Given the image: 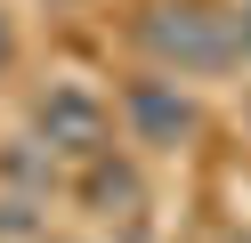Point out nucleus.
I'll use <instances>...</instances> for the list:
<instances>
[{"label": "nucleus", "mask_w": 251, "mask_h": 243, "mask_svg": "<svg viewBox=\"0 0 251 243\" xmlns=\"http://www.w3.org/2000/svg\"><path fill=\"white\" fill-rule=\"evenodd\" d=\"M138 41L162 57V73L178 81H202V73H235L243 65V25L219 8H202V0H154L146 25H138Z\"/></svg>", "instance_id": "obj_1"}, {"label": "nucleus", "mask_w": 251, "mask_h": 243, "mask_svg": "<svg viewBox=\"0 0 251 243\" xmlns=\"http://www.w3.org/2000/svg\"><path fill=\"white\" fill-rule=\"evenodd\" d=\"M227 243H251V235H227Z\"/></svg>", "instance_id": "obj_5"}, {"label": "nucleus", "mask_w": 251, "mask_h": 243, "mask_svg": "<svg viewBox=\"0 0 251 243\" xmlns=\"http://www.w3.org/2000/svg\"><path fill=\"white\" fill-rule=\"evenodd\" d=\"M17 65V32H8V16H0V73Z\"/></svg>", "instance_id": "obj_4"}, {"label": "nucleus", "mask_w": 251, "mask_h": 243, "mask_svg": "<svg viewBox=\"0 0 251 243\" xmlns=\"http://www.w3.org/2000/svg\"><path fill=\"white\" fill-rule=\"evenodd\" d=\"M41 138L65 154H105V106L89 89H49L41 97Z\"/></svg>", "instance_id": "obj_3"}, {"label": "nucleus", "mask_w": 251, "mask_h": 243, "mask_svg": "<svg viewBox=\"0 0 251 243\" xmlns=\"http://www.w3.org/2000/svg\"><path fill=\"white\" fill-rule=\"evenodd\" d=\"M122 113H130L138 146H178V138H195V122H202V106H195V97H186L170 73L130 81V89H122Z\"/></svg>", "instance_id": "obj_2"}]
</instances>
